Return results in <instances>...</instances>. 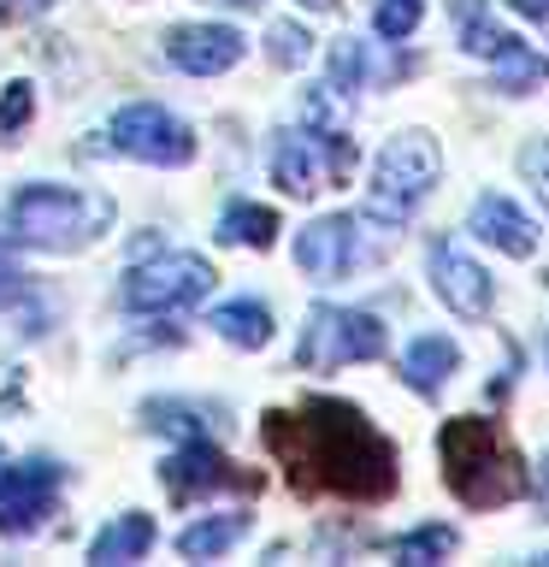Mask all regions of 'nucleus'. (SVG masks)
Wrapping results in <instances>:
<instances>
[{
  "instance_id": "nucleus-1",
  "label": "nucleus",
  "mask_w": 549,
  "mask_h": 567,
  "mask_svg": "<svg viewBox=\"0 0 549 567\" xmlns=\"http://www.w3.org/2000/svg\"><path fill=\"white\" fill-rule=\"evenodd\" d=\"M266 450H272L301 491L349 496V503H384L396 491V450L354 402L308 396L301 408L266 414Z\"/></svg>"
},
{
  "instance_id": "nucleus-2",
  "label": "nucleus",
  "mask_w": 549,
  "mask_h": 567,
  "mask_svg": "<svg viewBox=\"0 0 549 567\" xmlns=\"http://www.w3.org/2000/svg\"><path fill=\"white\" fill-rule=\"evenodd\" d=\"M437 455H443V478H449L455 503L503 508V503H514V496H526V461H520V450H514V437L485 414L443 420Z\"/></svg>"
},
{
  "instance_id": "nucleus-3",
  "label": "nucleus",
  "mask_w": 549,
  "mask_h": 567,
  "mask_svg": "<svg viewBox=\"0 0 549 567\" xmlns=\"http://www.w3.org/2000/svg\"><path fill=\"white\" fill-rule=\"evenodd\" d=\"M113 225V195H89L65 184H24L7 207V237L35 255H77Z\"/></svg>"
},
{
  "instance_id": "nucleus-4",
  "label": "nucleus",
  "mask_w": 549,
  "mask_h": 567,
  "mask_svg": "<svg viewBox=\"0 0 549 567\" xmlns=\"http://www.w3.org/2000/svg\"><path fill=\"white\" fill-rule=\"evenodd\" d=\"M354 172V142L343 136V118H336L331 95L319 89L308 95V124H296V131H278L272 142V184L283 195H296V202H313L319 189L343 184Z\"/></svg>"
},
{
  "instance_id": "nucleus-5",
  "label": "nucleus",
  "mask_w": 549,
  "mask_h": 567,
  "mask_svg": "<svg viewBox=\"0 0 549 567\" xmlns=\"http://www.w3.org/2000/svg\"><path fill=\"white\" fill-rule=\"evenodd\" d=\"M390 248H396V225L379 219V213H331V219H313L301 225L296 237V266L308 278H325V284H343L366 266H379Z\"/></svg>"
},
{
  "instance_id": "nucleus-6",
  "label": "nucleus",
  "mask_w": 549,
  "mask_h": 567,
  "mask_svg": "<svg viewBox=\"0 0 549 567\" xmlns=\"http://www.w3.org/2000/svg\"><path fill=\"white\" fill-rule=\"evenodd\" d=\"M437 177H443V148H437V136L432 131H402V136H390L379 159H372V184H366V202L379 219L390 225H407V213H414L425 195L437 189Z\"/></svg>"
},
{
  "instance_id": "nucleus-7",
  "label": "nucleus",
  "mask_w": 549,
  "mask_h": 567,
  "mask_svg": "<svg viewBox=\"0 0 549 567\" xmlns=\"http://www.w3.org/2000/svg\"><path fill=\"white\" fill-rule=\"evenodd\" d=\"M379 354H384V319L379 313L331 308V301L308 308V326H301V343H296L301 372H336L354 361H379Z\"/></svg>"
},
{
  "instance_id": "nucleus-8",
  "label": "nucleus",
  "mask_w": 549,
  "mask_h": 567,
  "mask_svg": "<svg viewBox=\"0 0 549 567\" xmlns=\"http://www.w3.org/2000/svg\"><path fill=\"white\" fill-rule=\"evenodd\" d=\"M213 290V266L201 255H184V248H166V255H148L124 272L118 296L131 313H184Z\"/></svg>"
},
{
  "instance_id": "nucleus-9",
  "label": "nucleus",
  "mask_w": 549,
  "mask_h": 567,
  "mask_svg": "<svg viewBox=\"0 0 549 567\" xmlns=\"http://www.w3.org/2000/svg\"><path fill=\"white\" fill-rule=\"evenodd\" d=\"M106 148L124 159H142V166H189L195 159V131L172 106L159 101H131L118 106L113 124H106Z\"/></svg>"
},
{
  "instance_id": "nucleus-10",
  "label": "nucleus",
  "mask_w": 549,
  "mask_h": 567,
  "mask_svg": "<svg viewBox=\"0 0 549 567\" xmlns=\"http://www.w3.org/2000/svg\"><path fill=\"white\" fill-rule=\"evenodd\" d=\"M455 12H460V48L496 65V89H503V95H531V89L549 83V60L531 53L520 35H508L503 24H490L485 0H460Z\"/></svg>"
},
{
  "instance_id": "nucleus-11",
  "label": "nucleus",
  "mask_w": 549,
  "mask_h": 567,
  "mask_svg": "<svg viewBox=\"0 0 549 567\" xmlns=\"http://www.w3.org/2000/svg\"><path fill=\"white\" fill-rule=\"evenodd\" d=\"M60 485H65V467L48 455H30V461H0V532L7 538H24L60 508Z\"/></svg>"
},
{
  "instance_id": "nucleus-12",
  "label": "nucleus",
  "mask_w": 549,
  "mask_h": 567,
  "mask_svg": "<svg viewBox=\"0 0 549 567\" xmlns=\"http://www.w3.org/2000/svg\"><path fill=\"white\" fill-rule=\"evenodd\" d=\"M425 266H432V290L455 319H490L496 308V284L455 237H432L425 243Z\"/></svg>"
},
{
  "instance_id": "nucleus-13",
  "label": "nucleus",
  "mask_w": 549,
  "mask_h": 567,
  "mask_svg": "<svg viewBox=\"0 0 549 567\" xmlns=\"http://www.w3.org/2000/svg\"><path fill=\"white\" fill-rule=\"evenodd\" d=\"M166 60L189 78H219L242 60V30L230 24H177L166 30Z\"/></svg>"
},
{
  "instance_id": "nucleus-14",
  "label": "nucleus",
  "mask_w": 549,
  "mask_h": 567,
  "mask_svg": "<svg viewBox=\"0 0 549 567\" xmlns=\"http://www.w3.org/2000/svg\"><path fill=\"white\" fill-rule=\"evenodd\" d=\"M159 478H166V491L177 503H195V496H213L225 485H237V467L225 461V450H213L207 437H189L184 450H172L159 461Z\"/></svg>"
},
{
  "instance_id": "nucleus-15",
  "label": "nucleus",
  "mask_w": 549,
  "mask_h": 567,
  "mask_svg": "<svg viewBox=\"0 0 549 567\" xmlns=\"http://www.w3.org/2000/svg\"><path fill=\"white\" fill-rule=\"evenodd\" d=\"M473 237L503 248L514 260L538 255V225H531V213H520V202H508V195H478L473 202Z\"/></svg>"
},
{
  "instance_id": "nucleus-16",
  "label": "nucleus",
  "mask_w": 549,
  "mask_h": 567,
  "mask_svg": "<svg viewBox=\"0 0 549 567\" xmlns=\"http://www.w3.org/2000/svg\"><path fill=\"white\" fill-rule=\"evenodd\" d=\"M455 372H460V349H455V337H443V331H419L414 343L402 349V384L419 390V396H443V384H449Z\"/></svg>"
},
{
  "instance_id": "nucleus-17",
  "label": "nucleus",
  "mask_w": 549,
  "mask_h": 567,
  "mask_svg": "<svg viewBox=\"0 0 549 567\" xmlns=\"http://www.w3.org/2000/svg\"><path fill=\"white\" fill-rule=\"evenodd\" d=\"M407 71V60H379L372 53V42H354V35H343V42H331V83L336 95H361V89H379V83H396Z\"/></svg>"
},
{
  "instance_id": "nucleus-18",
  "label": "nucleus",
  "mask_w": 549,
  "mask_h": 567,
  "mask_svg": "<svg viewBox=\"0 0 549 567\" xmlns=\"http://www.w3.org/2000/svg\"><path fill=\"white\" fill-rule=\"evenodd\" d=\"M248 526H255L248 508L201 514V520H189L184 532H177V556L184 561H213V556H225V549H237V538H248Z\"/></svg>"
},
{
  "instance_id": "nucleus-19",
  "label": "nucleus",
  "mask_w": 549,
  "mask_h": 567,
  "mask_svg": "<svg viewBox=\"0 0 549 567\" xmlns=\"http://www.w3.org/2000/svg\"><path fill=\"white\" fill-rule=\"evenodd\" d=\"M154 544H159V526L148 520V514H118V520H106L95 538H89V561H101V567L142 561Z\"/></svg>"
},
{
  "instance_id": "nucleus-20",
  "label": "nucleus",
  "mask_w": 549,
  "mask_h": 567,
  "mask_svg": "<svg viewBox=\"0 0 549 567\" xmlns=\"http://www.w3.org/2000/svg\"><path fill=\"white\" fill-rule=\"evenodd\" d=\"M207 326L237 349H266L272 343V308H266V301H225V308H213Z\"/></svg>"
},
{
  "instance_id": "nucleus-21",
  "label": "nucleus",
  "mask_w": 549,
  "mask_h": 567,
  "mask_svg": "<svg viewBox=\"0 0 549 567\" xmlns=\"http://www.w3.org/2000/svg\"><path fill=\"white\" fill-rule=\"evenodd\" d=\"M278 213L272 207H255V202H230L219 213V243H248V248H272L278 243Z\"/></svg>"
},
{
  "instance_id": "nucleus-22",
  "label": "nucleus",
  "mask_w": 549,
  "mask_h": 567,
  "mask_svg": "<svg viewBox=\"0 0 549 567\" xmlns=\"http://www.w3.org/2000/svg\"><path fill=\"white\" fill-rule=\"evenodd\" d=\"M455 544H460L455 526H414L402 538H390V556L396 561H449Z\"/></svg>"
},
{
  "instance_id": "nucleus-23",
  "label": "nucleus",
  "mask_w": 549,
  "mask_h": 567,
  "mask_svg": "<svg viewBox=\"0 0 549 567\" xmlns=\"http://www.w3.org/2000/svg\"><path fill=\"white\" fill-rule=\"evenodd\" d=\"M142 414H148V425H154V432H184V437H201V425H207V414H213V408L159 396V402H148V408H142Z\"/></svg>"
},
{
  "instance_id": "nucleus-24",
  "label": "nucleus",
  "mask_w": 549,
  "mask_h": 567,
  "mask_svg": "<svg viewBox=\"0 0 549 567\" xmlns=\"http://www.w3.org/2000/svg\"><path fill=\"white\" fill-rule=\"evenodd\" d=\"M419 18H425V0H379L372 7V30H379V42H407L419 30Z\"/></svg>"
},
{
  "instance_id": "nucleus-25",
  "label": "nucleus",
  "mask_w": 549,
  "mask_h": 567,
  "mask_svg": "<svg viewBox=\"0 0 549 567\" xmlns=\"http://www.w3.org/2000/svg\"><path fill=\"white\" fill-rule=\"evenodd\" d=\"M266 53H272V65L283 71H296V65H308V53H313V35L301 30V24H272V35H266Z\"/></svg>"
},
{
  "instance_id": "nucleus-26",
  "label": "nucleus",
  "mask_w": 549,
  "mask_h": 567,
  "mask_svg": "<svg viewBox=\"0 0 549 567\" xmlns=\"http://www.w3.org/2000/svg\"><path fill=\"white\" fill-rule=\"evenodd\" d=\"M30 113H35V89L24 78H12L7 95H0V142H18V131L30 124Z\"/></svg>"
},
{
  "instance_id": "nucleus-27",
  "label": "nucleus",
  "mask_w": 549,
  "mask_h": 567,
  "mask_svg": "<svg viewBox=\"0 0 549 567\" xmlns=\"http://www.w3.org/2000/svg\"><path fill=\"white\" fill-rule=\"evenodd\" d=\"M520 172H526V184L538 189V202L549 207V136H543V142H526V148H520Z\"/></svg>"
},
{
  "instance_id": "nucleus-28",
  "label": "nucleus",
  "mask_w": 549,
  "mask_h": 567,
  "mask_svg": "<svg viewBox=\"0 0 549 567\" xmlns=\"http://www.w3.org/2000/svg\"><path fill=\"white\" fill-rule=\"evenodd\" d=\"M18 296H24V272H18V260H12V243H0V308Z\"/></svg>"
},
{
  "instance_id": "nucleus-29",
  "label": "nucleus",
  "mask_w": 549,
  "mask_h": 567,
  "mask_svg": "<svg viewBox=\"0 0 549 567\" xmlns=\"http://www.w3.org/2000/svg\"><path fill=\"white\" fill-rule=\"evenodd\" d=\"M48 7H60V0H0V18H35Z\"/></svg>"
},
{
  "instance_id": "nucleus-30",
  "label": "nucleus",
  "mask_w": 549,
  "mask_h": 567,
  "mask_svg": "<svg viewBox=\"0 0 549 567\" xmlns=\"http://www.w3.org/2000/svg\"><path fill=\"white\" fill-rule=\"evenodd\" d=\"M508 7L520 12V18H531V24H543V30H549V0H508Z\"/></svg>"
},
{
  "instance_id": "nucleus-31",
  "label": "nucleus",
  "mask_w": 549,
  "mask_h": 567,
  "mask_svg": "<svg viewBox=\"0 0 549 567\" xmlns=\"http://www.w3.org/2000/svg\"><path fill=\"white\" fill-rule=\"evenodd\" d=\"M213 7H237V12H255L260 0H213Z\"/></svg>"
},
{
  "instance_id": "nucleus-32",
  "label": "nucleus",
  "mask_w": 549,
  "mask_h": 567,
  "mask_svg": "<svg viewBox=\"0 0 549 567\" xmlns=\"http://www.w3.org/2000/svg\"><path fill=\"white\" fill-rule=\"evenodd\" d=\"M543 491H549V461H543Z\"/></svg>"
}]
</instances>
